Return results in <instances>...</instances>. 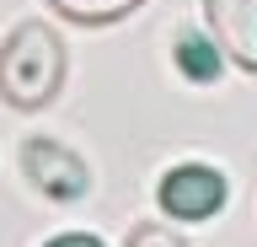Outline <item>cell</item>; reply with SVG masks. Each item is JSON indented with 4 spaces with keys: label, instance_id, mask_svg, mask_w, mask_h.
I'll list each match as a JSON object with an SVG mask.
<instances>
[{
    "label": "cell",
    "instance_id": "obj_1",
    "mask_svg": "<svg viewBox=\"0 0 257 247\" xmlns=\"http://www.w3.org/2000/svg\"><path fill=\"white\" fill-rule=\"evenodd\" d=\"M64 81V43L43 22H22L0 43V97L11 108H43L59 97Z\"/></svg>",
    "mask_w": 257,
    "mask_h": 247
},
{
    "label": "cell",
    "instance_id": "obj_2",
    "mask_svg": "<svg viewBox=\"0 0 257 247\" xmlns=\"http://www.w3.org/2000/svg\"><path fill=\"white\" fill-rule=\"evenodd\" d=\"M225 204V178L214 167H172L166 178H161V210L172 215V220H209V215Z\"/></svg>",
    "mask_w": 257,
    "mask_h": 247
},
{
    "label": "cell",
    "instance_id": "obj_3",
    "mask_svg": "<svg viewBox=\"0 0 257 247\" xmlns=\"http://www.w3.org/2000/svg\"><path fill=\"white\" fill-rule=\"evenodd\" d=\"M22 167H27V178L38 183L48 199H64V204L91 188L86 161H80L70 145H59V140H27V145H22Z\"/></svg>",
    "mask_w": 257,
    "mask_h": 247
},
{
    "label": "cell",
    "instance_id": "obj_4",
    "mask_svg": "<svg viewBox=\"0 0 257 247\" xmlns=\"http://www.w3.org/2000/svg\"><path fill=\"white\" fill-rule=\"evenodd\" d=\"M204 22L214 33V49L257 75V0H204Z\"/></svg>",
    "mask_w": 257,
    "mask_h": 247
},
{
    "label": "cell",
    "instance_id": "obj_5",
    "mask_svg": "<svg viewBox=\"0 0 257 247\" xmlns=\"http://www.w3.org/2000/svg\"><path fill=\"white\" fill-rule=\"evenodd\" d=\"M59 17H70V22H86V27H102V22H118V17H128L134 6H145V0H48Z\"/></svg>",
    "mask_w": 257,
    "mask_h": 247
},
{
    "label": "cell",
    "instance_id": "obj_6",
    "mask_svg": "<svg viewBox=\"0 0 257 247\" xmlns=\"http://www.w3.org/2000/svg\"><path fill=\"white\" fill-rule=\"evenodd\" d=\"M177 65H182L188 81H214V75H220V54H214L209 38L182 33V38H177Z\"/></svg>",
    "mask_w": 257,
    "mask_h": 247
},
{
    "label": "cell",
    "instance_id": "obj_7",
    "mask_svg": "<svg viewBox=\"0 0 257 247\" xmlns=\"http://www.w3.org/2000/svg\"><path fill=\"white\" fill-rule=\"evenodd\" d=\"M123 247H182V236L172 226H134Z\"/></svg>",
    "mask_w": 257,
    "mask_h": 247
},
{
    "label": "cell",
    "instance_id": "obj_8",
    "mask_svg": "<svg viewBox=\"0 0 257 247\" xmlns=\"http://www.w3.org/2000/svg\"><path fill=\"white\" fill-rule=\"evenodd\" d=\"M48 247H102L96 236H80V231H70V236H54Z\"/></svg>",
    "mask_w": 257,
    "mask_h": 247
}]
</instances>
